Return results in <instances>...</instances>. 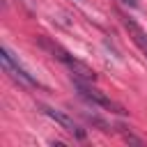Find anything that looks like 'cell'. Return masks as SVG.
I'll return each mask as SVG.
<instances>
[{
	"instance_id": "3",
	"label": "cell",
	"mask_w": 147,
	"mask_h": 147,
	"mask_svg": "<svg viewBox=\"0 0 147 147\" xmlns=\"http://www.w3.org/2000/svg\"><path fill=\"white\" fill-rule=\"evenodd\" d=\"M0 60H2V67H5V71L14 78V80H18V83H23V85H28V87H39V80L14 57V53L7 48V46H2L0 48Z\"/></svg>"
},
{
	"instance_id": "6",
	"label": "cell",
	"mask_w": 147,
	"mask_h": 147,
	"mask_svg": "<svg viewBox=\"0 0 147 147\" xmlns=\"http://www.w3.org/2000/svg\"><path fill=\"white\" fill-rule=\"evenodd\" d=\"M122 5H129V7H138V0H119Z\"/></svg>"
},
{
	"instance_id": "5",
	"label": "cell",
	"mask_w": 147,
	"mask_h": 147,
	"mask_svg": "<svg viewBox=\"0 0 147 147\" xmlns=\"http://www.w3.org/2000/svg\"><path fill=\"white\" fill-rule=\"evenodd\" d=\"M119 21H122V25L126 28V32H129V37L133 39V44L142 51V55L147 57V30L142 28V25H138L133 18H129V16H124V14H119Z\"/></svg>"
},
{
	"instance_id": "4",
	"label": "cell",
	"mask_w": 147,
	"mask_h": 147,
	"mask_svg": "<svg viewBox=\"0 0 147 147\" xmlns=\"http://www.w3.org/2000/svg\"><path fill=\"white\" fill-rule=\"evenodd\" d=\"M41 113H44L46 117H51L55 124H60V126H62L67 133H74L76 138H85V131H83V129H80V126H78V124H76V122L69 117V115H64L62 110L51 108V106H41Z\"/></svg>"
},
{
	"instance_id": "2",
	"label": "cell",
	"mask_w": 147,
	"mask_h": 147,
	"mask_svg": "<svg viewBox=\"0 0 147 147\" xmlns=\"http://www.w3.org/2000/svg\"><path fill=\"white\" fill-rule=\"evenodd\" d=\"M41 46H44V48H48V51H51V55H53L55 60H60V62H62V64L71 71V76H74V78H80V80H92V83H94V78H96V76H94V71H92V69H90L83 60L74 57L69 51H64L62 46L51 44V41H46V39L41 41Z\"/></svg>"
},
{
	"instance_id": "1",
	"label": "cell",
	"mask_w": 147,
	"mask_h": 147,
	"mask_svg": "<svg viewBox=\"0 0 147 147\" xmlns=\"http://www.w3.org/2000/svg\"><path fill=\"white\" fill-rule=\"evenodd\" d=\"M71 83H74L76 94H78L83 101H87L90 106L101 108V110H108V113H117V115H124V113H126L117 101H113V99L106 96L99 87H94L92 80H80V78H74V76H71Z\"/></svg>"
}]
</instances>
